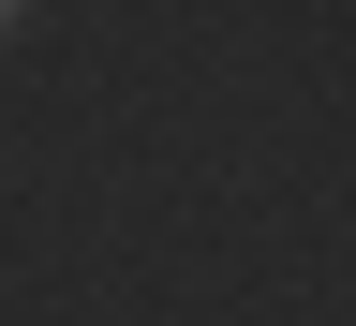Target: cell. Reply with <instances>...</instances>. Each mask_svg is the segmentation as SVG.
Listing matches in <instances>:
<instances>
[{"label":"cell","instance_id":"6da1fadb","mask_svg":"<svg viewBox=\"0 0 356 326\" xmlns=\"http://www.w3.org/2000/svg\"><path fill=\"white\" fill-rule=\"evenodd\" d=\"M15 44H30V0H0V60H15Z\"/></svg>","mask_w":356,"mask_h":326}]
</instances>
